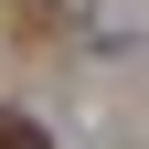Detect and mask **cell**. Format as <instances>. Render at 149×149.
Listing matches in <instances>:
<instances>
[{"instance_id": "6da1fadb", "label": "cell", "mask_w": 149, "mask_h": 149, "mask_svg": "<svg viewBox=\"0 0 149 149\" xmlns=\"http://www.w3.org/2000/svg\"><path fill=\"white\" fill-rule=\"evenodd\" d=\"M0 149H53V139H43V117H22V107H0Z\"/></svg>"}]
</instances>
